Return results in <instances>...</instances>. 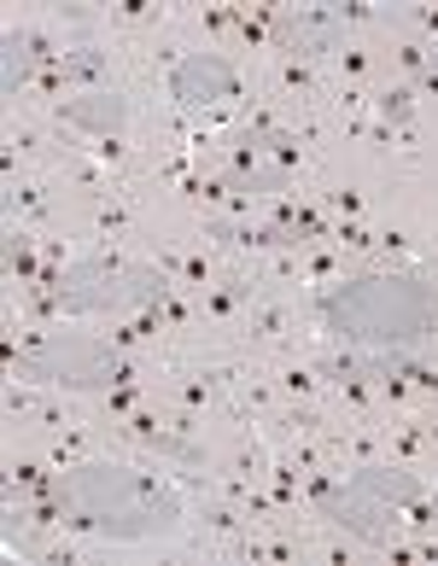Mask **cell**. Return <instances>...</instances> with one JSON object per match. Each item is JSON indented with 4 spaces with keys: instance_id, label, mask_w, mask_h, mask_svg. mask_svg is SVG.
I'll list each match as a JSON object with an SVG mask.
<instances>
[{
    "instance_id": "cell-10",
    "label": "cell",
    "mask_w": 438,
    "mask_h": 566,
    "mask_svg": "<svg viewBox=\"0 0 438 566\" xmlns=\"http://www.w3.org/2000/svg\"><path fill=\"white\" fill-rule=\"evenodd\" d=\"M59 468L48 455H12L7 461V496H53L59 491Z\"/></svg>"
},
{
    "instance_id": "cell-20",
    "label": "cell",
    "mask_w": 438,
    "mask_h": 566,
    "mask_svg": "<svg viewBox=\"0 0 438 566\" xmlns=\"http://www.w3.org/2000/svg\"><path fill=\"white\" fill-rule=\"evenodd\" d=\"M363 549H368V543H363V537H345V526L310 543V555H322V560H333V566H351V560H357Z\"/></svg>"
},
{
    "instance_id": "cell-24",
    "label": "cell",
    "mask_w": 438,
    "mask_h": 566,
    "mask_svg": "<svg viewBox=\"0 0 438 566\" xmlns=\"http://www.w3.org/2000/svg\"><path fill=\"white\" fill-rule=\"evenodd\" d=\"M35 403H41V397H35L30 380H7V421H12V427H18V421H30Z\"/></svg>"
},
{
    "instance_id": "cell-13",
    "label": "cell",
    "mask_w": 438,
    "mask_h": 566,
    "mask_svg": "<svg viewBox=\"0 0 438 566\" xmlns=\"http://www.w3.org/2000/svg\"><path fill=\"white\" fill-rule=\"evenodd\" d=\"M7 217L12 222H24V228H41V222H48V187H41V181H12L7 187Z\"/></svg>"
},
{
    "instance_id": "cell-7",
    "label": "cell",
    "mask_w": 438,
    "mask_h": 566,
    "mask_svg": "<svg viewBox=\"0 0 438 566\" xmlns=\"http://www.w3.org/2000/svg\"><path fill=\"white\" fill-rule=\"evenodd\" d=\"M176 24V12L164 7V0H123V7H106V30H117V35H153L158 41V30H170Z\"/></svg>"
},
{
    "instance_id": "cell-16",
    "label": "cell",
    "mask_w": 438,
    "mask_h": 566,
    "mask_svg": "<svg viewBox=\"0 0 438 566\" xmlns=\"http://www.w3.org/2000/svg\"><path fill=\"white\" fill-rule=\"evenodd\" d=\"M392 368H398L404 380L415 386V397H421V409H427V403H438V363H421V356L392 350Z\"/></svg>"
},
{
    "instance_id": "cell-17",
    "label": "cell",
    "mask_w": 438,
    "mask_h": 566,
    "mask_svg": "<svg viewBox=\"0 0 438 566\" xmlns=\"http://www.w3.org/2000/svg\"><path fill=\"white\" fill-rule=\"evenodd\" d=\"M140 403H153V397H146V386H106V391H100V421L117 427L123 415H135Z\"/></svg>"
},
{
    "instance_id": "cell-18",
    "label": "cell",
    "mask_w": 438,
    "mask_h": 566,
    "mask_svg": "<svg viewBox=\"0 0 438 566\" xmlns=\"http://www.w3.org/2000/svg\"><path fill=\"white\" fill-rule=\"evenodd\" d=\"M7 153H18V158H41L48 153V129L41 123H30V117H7Z\"/></svg>"
},
{
    "instance_id": "cell-12",
    "label": "cell",
    "mask_w": 438,
    "mask_h": 566,
    "mask_svg": "<svg viewBox=\"0 0 438 566\" xmlns=\"http://www.w3.org/2000/svg\"><path fill=\"white\" fill-rule=\"evenodd\" d=\"M88 450H94V427H82V421H71L65 432H48V461H53L59 473L82 468V461H88Z\"/></svg>"
},
{
    "instance_id": "cell-5",
    "label": "cell",
    "mask_w": 438,
    "mask_h": 566,
    "mask_svg": "<svg viewBox=\"0 0 438 566\" xmlns=\"http://www.w3.org/2000/svg\"><path fill=\"white\" fill-rule=\"evenodd\" d=\"M269 82H275V99H286V106H310L322 94V76L310 53H275L269 59Z\"/></svg>"
},
{
    "instance_id": "cell-9",
    "label": "cell",
    "mask_w": 438,
    "mask_h": 566,
    "mask_svg": "<svg viewBox=\"0 0 438 566\" xmlns=\"http://www.w3.org/2000/svg\"><path fill=\"white\" fill-rule=\"evenodd\" d=\"M7 281L35 286L41 281V234L24 222H7Z\"/></svg>"
},
{
    "instance_id": "cell-26",
    "label": "cell",
    "mask_w": 438,
    "mask_h": 566,
    "mask_svg": "<svg viewBox=\"0 0 438 566\" xmlns=\"http://www.w3.org/2000/svg\"><path fill=\"white\" fill-rule=\"evenodd\" d=\"M322 205H327L333 217H363V193H357V187H327Z\"/></svg>"
},
{
    "instance_id": "cell-14",
    "label": "cell",
    "mask_w": 438,
    "mask_h": 566,
    "mask_svg": "<svg viewBox=\"0 0 438 566\" xmlns=\"http://www.w3.org/2000/svg\"><path fill=\"white\" fill-rule=\"evenodd\" d=\"M345 269H351V258L340 245H310L304 251V286H333V281H345Z\"/></svg>"
},
{
    "instance_id": "cell-21",
    "label": "cell",
    "mask_w": 438,
    "mask_h": 566,
    "mask_svg": "<svg viewBox=\"0 0 438 566\" xmlns=\"http://www.w3.org/2000/svg\"><path fill=\"white\" fill-rule=\"evenodd\" d=\"M333 65H340V82H357V88H368V48H357V41H340V48H333Z\"/></svg>"
},
{
    "instance_id": "cell-30",
    "label": "cell",
    "mask_w": 438,
    "mask_h": 566,
    "mask_svg": "<svg viewBox=\"0 0 438 566\" xmlns=\"http://www.w3.org/2000/svg\"><path fill=\"white\" fill-rule=\"evenodd\" d=\"M41 263H59V269H71V245H65V240H41Z\"/></svg>"
},
{
    "instance_id": "cell-23",
    "label": "cell",
    "mask_w": 438,
    "mask_h": 566,
    "mask_svg": "<svg viewBox=\"0 0 438 566\" xmlns=\"http://www.w3.org/2000/svg\"><path fill=\"white\" fill-rule=\"evenodd\" d=\"M194 30L199 35H211V41H234V7H199V18H194Z\"/></svg>"
},
{
    "instance_id": "cell-27",
    "label": "cell",
    "mask_w": 438,
    "mask_h": 566,
    "mask_svg": "<svg viewBox=\"0 0 438 566\" xmlns=\"http://www.w3.org/2000/svg\"><path fill=\"white\" fill-rule=\"evenodd\" d=\"M333 12H340V30H363V24H374V18H380L368 0H345V7H333Z\"/></svg>"
},
{
    "instance_id": "cell-25",
    "label": "cell",
    "mask_w": 438,
    "mask_h": 566,
    "mask_svg": "<svg viewBox=\"0 0 438 566\" xmlns=\"http://www.w3.org/2000/svg\"><path fill=\"white\" fill-rule=\"evenodd\" d=\"M374 251H380L386 263H409L415 240H409V228H398V222H392V228H380V245H374Z\"/></svg>"
},
{
    "instance_id": "cell-6",
    "label": "cell",
    "mask_w": 438,
    "mask_h": 566,
    "mask_svg": "<svg viewBox=\"0 0 438 566\" xmlns=\"http://www.w3.org/2000/svg\"><path fill=\"white\" fill-rule=\"evenodd\" d=\"M269 380H275L281 403H322V397H327V380H322L316 356H275Z\"/></svg>"
},
{
    "instance_id": "cell-8",
    "label": "cell",
    "mask_w": 438,
    "mask_h": 566,
    "mask_svg": "<svg viewBox=\"0 0 438 566\" xmlns=\"http://www.w3.org/2000/svg\"><path fill=\"white\" fill-rule=\"evenodd\" d=\"M88 228H94V245H123L135 234V205L129 193H112V199H88Z\"/></svg>"
},
{
    "instance_id": "cell-29",
    "label": "cell",
    "mask_w": 438,
    "mask_h": 566,
    "mask_svg": "<svg viewBox=\"0 0 438 566\" xmlns=\"http://www.w3.org/2000/svg\"><path fill=\"white\" fill-rule=\"evenodd\" d=\"M41 560H48V566H76V560H82V549L65 537V543H48V549H41Z\"/></svg>"
},
{
    "instance_id": "cell-4",
    "label": "cell",
    "mask_w": 438,
    "mask_h": 566,
    "mask_svg": "<svg viewBox=\"0 0 438 566\" xmlns=\"http://www.w3.org/2000/svg\"><path fill=\"white\" fill-rule=\"evenodd\" d=\"M386 461H398V468H421V473L438 461L421 415H386Z\"/></svg>"
},
{
    "instance_id": "cell-28",
    "label": "cell",
    "mask_w": 438,
    "mask_h": 566,
    "mask_svg": "<svg viewBox=\"0 0 438 566\" xmlns=\"http://www.w3.org/2000/svg\"><path fill=\"white\" fill-rule=\"evenodd\" d=\"M409 24H415V35H421L427 48L438 53V7H409Z\"/></svg>"
},
{
    "instance_id": "cell-22",
    "label": "cell",
    "mask_w": 438,
    "mask_h": 566,
    "mask_svg": "<svg viewBox=\"0 0 438 566\" xmlns=\"http://www.w3.org/2000/svg\"><path fill=\"white\" fill-rule=\"evenodd\" d=\"M71 421H76L71 397H41V403H35V415H30V427H41V432H65Z\"/></svg>"
},
{
    "instance_id": "cell-15",
    "label": "cell",
    "mask_w": 438,
    "mask_h": 566,
    "mask_svg": "<svg viewBox=\"0 0 438 566\" xmlns=\"http://www.w3.org/2000/svg\"><path fill=\"white\" fill-rule=\"evenodd\" d=\"M327 245H340L345 258H368V251L380 245V228H368L363 217H333V240Z\"/></svg>"
},
{
    "instance_id": "cell-11",
    "label": "cell",
    "mask_w": 438,
    "mask_h": 566,
    "mask_svg": "<svg viewBox=\"0 0 438 566\" xmlns=\"http://www.w3.org/2000/svg\"><path fill=\"white\" fill-rule=\"evenodd\" d=\"M415 82H380V88H368V117L392 123V129H409L415 123Z\"/></svg>"
},
{
    "instance_id": "cell-2",
    "label": "cell",
    "mask_w": 438,
    "mask_h": 566,
    "mask_svg": "<svg viewBox=\"0 0 438 566\" xmlns=\"http://www.w3.org/2000/svg\"><path fill=\"white\" fill-rule=\"evenodd\" d=\"M299 298L286 292H263L240 322V350L246 356H299Z\"/></svg>"
},
{
    "instance_id": "cell-1",
    "label": "cell",
    "mask_w": 438,
    "mask_h": 566,
    "mask_svg": "<svg viewBox=\"0 0 438 566\" xmlns=\"http://www.w3.org/2000/svg\"><path fill=\"white\" fill-rule=\"evenodd\" d=\"M170 99H176V112L205 123L217 112L246 106V76H240V65L228 53H187L181 71L170 76Z\"/></svg>"
},
{
    "instance_id": "cell-3",
    "label": "cell",
    "mask_w": 438,
    "mask_h": 566,
    "mask_svg": "<svg viewBox=\"0 0 438 566\" xmlns=\"http://www.w3.org/2000/svg\"><path fill=\"white\" fill-rule=\"evenodd\" d=\"M258 286H263L258 275H222L217 286H205V292H199V316H205V327H234V333H240L246 310L263 298Z\"/></svg>"
},
{
    "instance_id": "cell-31",
    "label": "cell",
    "mask_w": 438,
    "mask_h": 566,
    "mask_svg": "<svg viewBox=\"0 0 438 566\" xmlns=\"http://www.w3.org/2000/svg\"><path fill=\"white\" fill-rule=\"evenodd\" d=\"M415 94H432V99H438V65H432L421 82H415Z\"/></svg>"
},
{
    "instance_id": "cell-19",
    "label": "cell",
    "mask_w": 438,
    "mask_h": 566,
    "mask_svg": "<svg viewBox=\"0 0 438 566\" xmlns=\"http://www.w3.org/2000/svg\"><path fill=\"white\" fill-rule=\"evenodd\" d=\"M432 65H438V53L427 48L421 35H404V41H398V71H404V82H421Z\"/></svg>"
}]
</instances>
